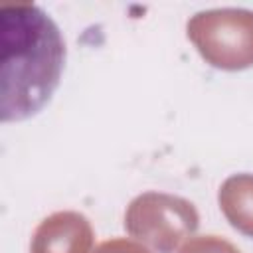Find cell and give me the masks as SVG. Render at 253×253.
<instances>
[{
	"label": "cell",
	"instance_id": "obj_1",
	"mask_svg": "<svg viewBox=\"0 0 253 253\" xmlns=\"http://www.w3.org/2000/svg\"><path fill=\"white\" fill-rule=\"evenodd\" d=\"M2 121L36 117L55 95L65 69V40L38 4H2Z\"/></svg>",
	"mask_w": 253,
	"mask_h": 253
}]
</instances>
